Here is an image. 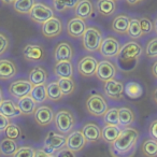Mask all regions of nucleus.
Returning a JSON list of instances; mask_svg holds the SVG:
<instances>
[{"label":"nucleus","instance_id":"1","mask_svg":"<svg viewBox=\"0 0 157 157\" xmlns=\"http://www.w3.org/2000/svg\"><path fill=\"white\" fill-rule=\"evenodd\" d=\"M139 131L132 127H126L121 130L120 135L112 142V151L115 155L122 156L126 155L132 151L139 140Z\"/></svg>","mask_w":157,"mask_h":157},{"label":"nucleus","instance_id":"2","mask_svg":"<svg viewBox=\"0 0 157 157\" xmlns=\"http://www.w3.org/2000/svg\"><path fill=\"white\" fill-rule=\"evenodd\" d=\"M102 33L99 28L95 26L87 27L82 36V43L87 52H97L99 51L102 42Z\"/></svg>","mask_w":157,"mask_h":157},{"label":"nucleus","instance_id":"3","mask_svg":"<svg viewBox=\"0 0 157 157\" xmlns=\"http://www.w3.org/2000/svg\"><path fill=\"white\" fill-rule=\"evenodd\" d=\"M86 110L95 117H102L109 107L105 97L100 94H92L86 100Z\"/></svg>","mask_w":157,"mask_h":157},{"label":"nucleus","instance_id":"4","mask_svg":"<svg viewBox=\"0 0 157 157\" xmlns=\"http://www.w3.org/2000/svg\"><path fill=\"white\" fill-rule=\"evenodd\" d=\"M54 123L59 132L69 133L75 125V117L70 110L63 109L55 114Z\"/></svg>","mask_w":157,"mask_h":157},{"label":"nucleus","instance_id":"5","mask_svg":"<svg viewBox=\"0 0 157 157\" xmlns=\"http://www.w3.org/2000/svg\"><path fill=\"white\" fill-rule=\"evenodd\" d=\"M66 143H67V137L63 136V133H56L54 131H50L46 135L45 139H44V150L51 154L52 156H56L55 153H57L59 150L66 147Z\"/></svg>","mask_w":157,"mask_h":157},{"label":"nucleus","instance_id":"6","mask_svg":"<svg viewBox=\"0 0 157 157\" xmlns=\"http://www.w3.org/2000/svg\"><path fill=\"white\" fill-rule=\"evenodd\" d=\"M29 17L33 22L37 23V24H43L48 20L55 15L54 10L52 8L48 7L44 3H35L33 9L28 13Z\"/></svg>","mask_w":157,"mask_h":157},{"label":"nucleus","instance_id":"7","mask_svg":"<svg viewBox=\"0 0 157 157\" xmlns=\"http://www.w3.org/2000/svg\"><path fill=\"white\" fill-rule=\"evenodd\" d=\"M142 46L140 45L138 42L135 41H130L127 42L125 45H123L121 48L120 54H118V58L120 60L127 63V61H130L132 59H137L139 58L142 55Z\"/></svg>","mask_w":157,"mask_h":157},{"label":"nucleus","instance_id":"8","mask_svg":"<svg viewBox=\"0 0 157 157\" xmlns=\"http://www.w3.org/2000/svg\"><path fill=\"white\" fill-rule=\"evenodd\" d=\"M121 43L116 38L107 37L101 42L99 52L105 58H114L117 57L121 51Z\"/></svg>","mask_w":157,"mask_h":157},{"label":"nucleus","instance_id":"9","mask_svg":"<svg viewBox=\"0 0 157 157\" xmlns=\"http://www.w3.org/2000/svg\"><path fill=\"white\" fill-rule=\"evenodd\" d=\"M63 23L56 16H53L50 20L44 22L42 24V35L48 39H54V38L58 37L63 33Z\"/></svg>","mask_w":157,"mask_h":157},{"label":"nucleus","instance_id":"10","mask_svg":"<svg viewBox=\"0 0 157 157\" xmlns=\"http://www.w3.org/2000/svg\"><path fill=\"white\" fill-rule=\"evenodd\" d=\"M124 84L120 81H116L114 78L105 81V85H103L105 95L112 100H122L124 98Z\"/></svg>","mask_w":157,"mask_h":157},{"label":"nucleus","instance_id":"11","mask_svg":"<svg viewBox=\"0 0 157 157\" xmlns=\"http://www.w3.org/2000/svg\"><path fill=\"white\" fill-rule=\"evenodd\" d=\"M33 87V84L29 80H17L10 84L9 94L13 96L14 98L20 99L27 95H30L31 90Z\"/></svg>","mask_w":157,"mask_h":157},{"label":"nucleus","instance_id":"12","mask_svg":"<svg viewBox=\"0 0 157 157\" xmlns=\"http://www.w3.org/2000/svg\"><path fill=\"white\" fill-rule=\"evenodd\" d=\"M98 60L94 56H84L78 61V72L82 76L90 78L96 74Z\"/></svg>","mask_w":157,"mask_h":157},{"label":"nucleus","instance_id":"13","mask_svg":"<svg viewBox=\"0 0 157 157\" xmlns=\"http://www.w3.org/2000/svg\"><path fill=\"white\" fill-rule=\"evenodd\" d=\"M86 144H87V140H86L84 133L82 132V130L69 132V136L67 137V143H66V146L68 148L73 151L74 153H80L81 151H83Z\"/></svg>","mask_w":157,"mask_h":157},{"label":"nucleus","instance_id":"14","mask_svg":"<svg viewBox=\"0 0 157 157\" xmlns=\"http://www.w3.org/2000/svg\"><path fill=\"white\" fill-rule=\"evenodd\" d=\"M35 121L39 126L46 127L50 126L54 122L55 113L50 105H41L36 109V112L33 113Z\"/></svg>","mask_w":157,"mask_h":157},{"label":"nucleus","instance_id":"15","mask_svg":"<svg viewBox=\"0 0 157 157\" xmlns=\"http://www.w3.org/2000/svg\"><path fill=\"white\" fill-rule=\"evenodd\" d=\"M95 75L105 83V81H109L111 78H114L116 75V67L113 63L110 60H101L98 63Z\"/></svg>","mask_w":157,"mask_h":157},{"label":"nucleus","instance_id":"16","mask_svg":"<svg viewBox=\"0 0 157 157\" xmlns=\"http://www.w3.org/2000/svg\"><path fill=\"white\" fill-rule=\"evenodd\" d=\"M86 28H87V24H86L85 20L78 17V16L71 18L67 24L68 35L72 38H75V39L82 38Z\"/></svg>","mask_w":157,"mask_h":157},{"label":"nucleus","instance_id":"17","mask_svg":"<svg viewBox=\"0 0 157 157\" xmlns=\"http://www.w3.org/2000/svg\"><path fill=\"white\" fill-rule=\"evenodd\" d=\"M17 73L16 63L10 58L0 59V80L7 81L10 78H13Z\"/></svg>","mask_w":157,"mask_h":157},{"label":"nucleus","instance_id":"18","mask_svg":"<svg viewBox=\"0 0 157 157\" xmlns=\"http://www.w3.org/2000/svg\"><path fill=\"white\" fill-rule=\"evenodd\" d=\"M95 11V6L92 0H78V2L74 7V14L75 16L83 20H88L92 17Z\"/></svg>","mask_w":157,"mask_h":157},{"label":"nucleus","instance_id":"19","mask_svg":"<svg viewBox=\"0 0 157 157\" xmlns=\"http://www.w3.org/2000/svg\"><path fill=\"white\" fill-rule=\"evenodd\" d=\"M23 55L28 61H39L44 56V48L40 44H27L23 50Z\"/></svg>","mask_w":157,"mask_h":157},{"label":"nucleus","instance_id":"20","mask_svg":"<svg viewBox=\"0 0 157 157\" xmlns=\"http://www.w3.org/2000/svg\"><path fill=\"white\" fill-rule=\"evenodd\" d=\"M82 132L84 133L86 140L90 143H96L101 139V128L96 123H87L82 128Z\"/></svg>","mask_w":157,"mask_h":157},{"label":"nucleus","instance_id":"21","mask_svg":"<svg viewBox=\"0 0 157 157\" xmlns=\"http://www.w3.org/2000/svg\"><path fill=\"white\" fill-rule=\"evenodd\" d=\"M72 57H73V48L68 42H60L55 48L54 58L56 61L71 60Z\"/></svg>","mask_w":157,"mask_h":157},{"label":"nucleus","instance_id":"22","mask_svg":"<svg viewBox=\"0 0 157 157\" xmlns=\"http://www.w3.org/2000/svg\"><path fill=\"white\" fill-rule=\"evenodd\" d=\"M17 105L21 112H22V115H33L36 112V109H37V102L30 95H27V96H24L18 99Z\"/></svg>","mask_w":157,"mask_h":157},{"label":"nucleus","instance_id":"23","mask_svg":"<svg viewBox=\"0 0 157 157\" xmlns=\"http://www.w3.org/2000/svg\"><path fill=\"white\" fill-rule=\"evenodd\" d=\"M54 73L58 78H72L73 76V65L71 60L56 61L54 66Z\"/></svg>","mask_w":157,"mask_h":157},{"label":"nucleus","instance_id":"24","mask_svg":"<svg viewBox=\"0 0 157 157\" xmlns=\"http://www.w3.org/2000/svg\"><path fill=\"white\" fill-rule=\"evenodd\" d=\"M0 112L10 118L18 117V116L22 115V112H21L20 108H18V105H15L14 101L11 100V99H6V100L1 101V103H0Z\"/></svg>","mask_w":157,"mask_h":157},{"label":"nucleus","instance_id":"25","mask_svg":"<svg viewBox=\"0 0 157 157\" xmlns=\"http://www.w3.org/2000/svg\"><path fill=\"white\" fill-rule=\"evenodd\" d=\"M121 130L122 129L120 128V125L105 124V126L101 129V139L105 143L111 144L117 138V136L120 135Z\"/></svg>","mask_w":157,"mask_h":157},{"label":"nucleus","instance_id":"26","mask_svg":"<svg viewBox=\"0 0 157 157\" xmlns=\"http://www.w3.org/2000/svg\"><path fill=\"white\" fill-rule=\"evenodd\" d=\"M136 114L128 107L118 108V125L121 127H128L135 122Z\"/></svg>","mask_w":157,"mask_h":157},{"label":"nucleus","instance_id":"27","mask_svg":"<svg viewBox=\"0 0 157 157\" xmlns=\"http://www.w3.org/2000/svg\"><path fill=\"white\" fill-rule=\"evenodd\" d=\"M48 71L44 67L38 66V67L33 68L30 72H29L28 80L33 84V85H38V84H44L48 81Z\"/></svg>","mask_w":157,"mask_h":157},{"label":"nucleus","instance_id":"28","mask_svg":"<svg viewBox=\"0 0 157 157\" xmlns=\"http://www.w3.org/2000/svg\"><path fill=\"white\" fill-rule=\"evenodd\" d=\"M129 23H130V17L128 15H124V14L117 15L112 22V30L120 35L127 33Z\"/></svg>","mask_w":157,"mask_h":157},{"label":"nucleus","instance_id":"29","mask_svg":"<svg viewBox=\"0 0 157 157\" xmlns=\"http://www.w3.org/2000/svg\"><path fill=\"white\" fill-rule=\"evenodd\" d=\"M96 9L99 14L102 16L113 15L116 11V2L115 0H97Z\"/></svg>","mask_w":157,"mask_h":157},{"label":"nucleus","instance_id":"30","mask_svg":"<svg viewBox=\"0 0 157 157\" xmlns=\"http://www.w3.org/2000/svg\"><path fill=\"white\" fill-rule=\"evenodd\" d=\"M18 146L16 141L14 139H11V138L7 137L0 142V153L5 156H13Z\"/></svg>","mask_w":157,"mask_h":157},{"label":"nucleus","instance_id":"31","mask_svg":"<svg viewBox=\"0 0 157 157\" xmlns=\"http://www.w3.org/2000/svg\"><path fill=\"white\" fill-rule=\"evenodd\" d=\"M46 92H48V99L52 101H60L63 97L58 82L52 81L48 84H46Z\"/></svg>","mask_w":157,"mask_h":157},{"label":"nucleus","instance_id":"32","mask_svg":"<svg viewBox=\"0 0 157 157\" xmlns=\"http://www.w3.org/2000/svg\"><path fill=\"white\" fill-rule=\"evenodd\" d=\"M30 96L36 100L37 103H42L48 100V92H46V84H38L33 85L31 90Z\"/></svg>","mask_w":157,"mask_h":157},{"label":"nucleus","instance_id":"33","mask_svg":"<svg viewBox=\"0 0 157 157\" xmlns=\"http://www.w3.org/2000/svg\"><path fill=\"white\" fill-rule=\"evenodd\" d=\"M57 82H58L59 87H60L63 96L72 95L76 88L75 82L72 78H59Z\"/></svg>","mask_w":157,"mask_h":157},{"label":"nucleus","instance_id":"34","mask_svg":"<svg viewBox=\"0 0 157 157\" xmlns=\"http://www.w3.org/2000/svg\"><path fill=\"white\" fill-rule=\"evenodd\" d=\"M36 0H15L13 2V9L18 14H28L33 9Z\"/></svg>","mask_w":157,"mask_h":157},{"label":"nucleus","instance_id":"35","mask_svg":"<svg viewBox=\"0 0 157 157\" xmlns=\"http://www.w3.org/2000/svg\"><path fill=\"white\" fill-rule=\"evenodd\" d=\"M124 92L126 93V95L131 99H137L139 97L142 96L143 94V90L142 86L137 82H128L125 86Z\"/></svg>","mask_w":157,"mask_h":157},{"label":"nucleus","instance_id":"36","mask_svg":"<svg viewBox=\"0 0 157 157\" xmlns=\"http://www.w3.org/2000/svg\"><path fill=\"white\" fill-rule=\"evenodd\" d=\"M141 151L143 155L150 157L157 156V140L156 139H147L142 143Z\"/></svg>","mask_w":157,"mask_h":157},{"label":"nucleus","instance_id":"37","mask_svg":"<svg viewBox=\"0 0 157 157\" xmlns=\"http://www.w3.org/2000/svg\"><path fill=\"white\" fill-rule=\"evenodd\" d=\"M127 33H128L129 37H130L131 39H133V40L140 39V38L143 36L142 30H141V26H140L139 20H137V18H132V20H130Z\"/></svg>","mask_w":157,"mask_h":157},{"label":"nucleus","instance_id":"38","mask_svg":"<svg viewBox=\"0 0 157 157\" xmlns=\"http://www.w3.org/2000/svg\"><path fill=\"white\" fill-rule=\"evenodd\" d=\"M78 2V0H53L55 10L58 12H63L66 10L72 9L75 7Z\"/></svg>","mask_w":157,"mask_h":157},{"label":"nucleus","instance_id":"39","mask_svg":"<svg viewBox=\"0 0 157 157\" xmlns=\"http://www.w3.org/2000/svg\"><path fill=\"white\" fill-rule=\"evenodd\" d=\"M103 123L105 124H114L118 125V108H111L102 116Z\"/></svg>","mask_w":157,"mask_h":157},{"label":"nucleus","instance_id":"40","mask_svg":"<svg viewBox=\"0 0 157 157\" xmlns=\"http://www.w3.org/2000/svg\"><path fill=\"white\" fill-rule=\"evenodd\" d=\"M140 26H141V30L143 35H150L154 30V23L147 17V16H142L139 18Z\"/></svg>","mask_w":157,"mask_h":157},{"label":"nucleus","instance_id":"41","mask_svg":"<svg viewBox=\"0 0 157 157\" xmlns=\"http://www.w3.org/2000/svg\"><path fill=\"white\" fill-rule=\"evenodd\" d=\"M145 55L148 58H157V38H153L147 42L145 48Z\"/></svg>","mask_w":157,"mask_h":157},{"label":"nucleus","instance_id":"42","mask_svg":"<svg viewBox=\"0 0 157 157\" xmlns=\"http://www.w3.org/2000/svg\"><path fill=\"white\" fill-rule=\"evenodd\" d=\"M6 136H7L8 138H11V139H18V138L22 136V130H21V128L17 126L16 124H13V123H10L9 126L7 127V129H6Z\"/></svg>","mask_w":157,"mask_h":157},{"label":"nucleus","instance_id":"43","mask_svg":"<svg viewBox=\"0 0 157 157\" xmlns=\"http://www.w3.org/2000/svg\"><path fill=\"white\" fill-rule=\"evenodd\" d=\"M14 157H35V150L31 146H22L16 150Z\"/></svg>","mask_w":157,"mask_h":157},{"label":"nucleus","instance_id":"44","mask_svg":"<svg viewBox=\"0 0 157 157\" xmlns=\"http://www.w3.org/2000/svg\"><path fill=\"white\" fill-rule=\"evenodd\" d=\"M9 46H10V39L8 38V36L5 35L3 33H0V56L7 52Z\"/></svg>","mask_w":157,"mask_h":157},{"label":"nucleus","instance_id":"45","mask_svg":"<svg viewBox=\"0 0 157 157\" xmlns=\"http://www.w3.org/2000/svg\"><path fill=\"white\" fill-rule=\"evenodd\" d=\"M10 117H8L7 115H5L3 113L0 112V131H5L7 129V127L10 124Z\"/></svg>","mask_w":157,"mask_h":157},{"label":"nucleus","instance_id":"46","mask_svg":"<svg viewBox=\"0 0 157 157\" xmlns=\"http://www.w3.org/2000/svg\"><path fill=\"white\" fill-rule=\"evenodd\" d=\"M148 133L153 139L157 140V118L151 123L150 127H148Z\"/></svg>","mask_w":157,"mask_h":157},{"label":"nucleus","instance_id":"47","mask_svg":"<svg viewBox=\"0 0 157 157\" xmlns=\"http://www.w3.org/2000/svg\"><path fill=\"white\" fill-rule=\"evenodd\" d=\"M56 156H71V157H73V156H75V153L66 146V147L61 148V150H59L58 152H57Z\"/></svg>","mask_w":157,"mask_h":157},{"label":"nucleus","instance_id":"48","mask_svg":"<svg viewBox=\"0 0 157 157\" xmlns=\"http://www.w3.org/2000/svg\"><path fill=\"white\" fill-rule=\"evenodd\" d=\"M35 157H52V155L45 152L44 148H40V150H35Z\"/></svg>","mask_w":157,"mask_h":157},{"label":"nucleus","instance_id":"49","mask_svg":"<svg viewBox=\"0 0 157 157\" xmlns=\"http://www.w3.org/2000/svg\"><path fill=\"white\" fill-rule=\"evenodd\" d=\"M151 71H152V74L155 76V78H157V60L155 61L154 63H153L152 68H151Z\"/></svg>","mask_w":157,"mask_h":157},{"label":"nucleus","instance_id":"50","mask_svg":"<svg viewBox=\"0 0 157 157\" xmlns=\"http://www.w3.org/2000/svg\"><path fill=\"white\" fill-rule=\"evenodd\" d=\"M126 1H127V3L130 6H137V5H139L140 2H142L143 0H126Z\"/></svg>","mask_w":157,"mask_h":157},{"label":"nucleus","instance_id":"51","mask_svg":"<svg viewBox=\"0 0 157 157\" xmlns=\"http://www.w3.org/2000/svg\"><path fill=\"white\" fill-rule=\"evenodd\" d=\"M152 99H153V101H154V102L157 105V88L154 90V92H153V94H152Z\"/></svg>","mask_w":157,"mask_h":157},{"label":"nucleus","instance_id":"52","mask_svg":"<svg viewBox=\"0 0 157 157\" xmlns=\"http://www.w3.org/2000/svg\"><path fill=\"white\" fill-rule=\"evenodd\" d=\"M0 1H1L3 5L9 6V5H13V2L15 1V0H0Z\"/></svg>","mask_w":157,"mask_h":157},{"label":"nucleus","instance_id":"53","mask_svg":"<svg viewBox=\"0 0 157 157\" xmlns=\"http://www.w3.org/2000/svg\"><path fill=\"white\" fill-rule=\"evenodd\" d=\"M154 30H155V33H156V35H157V17L155 18V21H154Z\"/></svg>","mask_w":157,"mask_h":157},{"label":"nucleus","instance_id":"54","mask_svg":"<svg viewBox=\"0 0 157 157\" xmlns=\"http://www.w3.org/2000/svg\"><path fill=\"white\" fill-rule=\"evenodd\" d=\"M3 100V95H2V90L0 88V103H1V101Z\"/></svg>","mask_w":157,"mask_h":157},{"label":"nucleus","instance_id":"55","mask_svg":"<svg viewBox=\"0 0 157 157\" xmlns=\"http://www.w3.org/2000/svg\"><path fill=\"white\" fill-rule=\"evenodd\" d=\"M0 155H1V153H0Z\"/></svg>","mask_w":157,"mask_h":157}]
</instances>
